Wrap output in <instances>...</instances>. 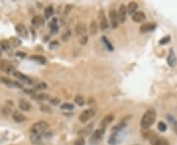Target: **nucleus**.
Listing matches in <instances>:
<instances>
[{
    "instance_id": "nucleus-1",
    "label": "nucleus",
    "mask_w": 177,
    "mask_h": 145,
    "mask_svg": "<svg viewBox=\"0 0 177 145\" xmlns=\"http://www.w3.org/2000/svg\"><path fill=\"white\" fill-rule=\"evenodd\" d=\"M156 118V111L152 109L148 110L141 119V127H143V129H149V127L154 123Z\"/></svg>"
},
{
    "instance_id": "nucleus-2",
    "label": "nucleus",
    "mask_w": 177,
    "mask_h": 145,
    "mask_svg": "<svg viewBox=\"0 0 177 145\" xmlns=\"http://www.w3.org/2000/svg\"><path fill=\"white\" fill-rule=\"evenodd\" d=\"M47 129H48L47 123L44 122V121H39V122H37L32 126L31 132L37 133V134H43V133H45Z\"/></svg>"
},
{
    "instance_id": "nucleus-3",
    "label": "nucleus",
    "mask_w": 177,
    "mask_h": 145,
    "mask_svg": "<svg viewBox=\"0 0 177 145\" xmlns=\"http://www.w3.org/2000/svg\"><path fill=\"white\" fill-rule=\"evenodd\" d=\"M104 131H105V129H96V131H94L92 134L90 135V144L96 145L97 143H99V141L102 139L103 134H104Z\"/></svg>"
},
{
    "instance_id": "nucleus-4",
    "label": "nucleus",
    "mask_w": 177,
    "mask_h": 145,
    "mask_svg": "<svg viewBox=\"0 0 177 145\" xmlns=\"http://www.w3.org/2000/svg\"><path fill=\"white\" fill-rule=\"evenodd\" d=\"M96 114V111L94 109H88L83 111L79 116V120L81 123H87L90 119H92Z\"/></svg>"
},
{
    "instance_id": "nucleus-5",
    "label": "nucleus",
    "mask_w": 177,
    "mask_h": 145,
    "mask_svg": "<svg viewBox=\"0 0 177 145\" xmlns=\"http://www.w3.org/2000/svg\"><path fill=\"white\" fill-rule=\"evenodd\" d=\"M0 69H1L3 72H7V74H11V72L14 74V72H15V68L13 67L7 60L0 61Z\"/></svg>"
},
{
    "instance_id": "nucleus-6",
    "label": "nucleus",
    "mask_w": 177,
    "mask_h": 145,
    "mask_svg": "<svg viewBox=\"0 0 177 145\" xmlns=\"http://www.w3.org/2000/svg\"><path fill=\"white\" fill-rule=\"evenodd\" d=\"M117 16H118V21L120 24H123L125 23L126 21V18H127V7H126L124 4L122 5H120V7H119V10H118V13H117Z\"/></svg>"
},
{
    "instance_id": "nucleus-7",
    "label": "nucleus",
    "mask_w": 177,
    "mask_h": 145,
    "mask_svg": "<svg viewBox=\"0 0 177 145\" xmlns=\"http://www.w3.org/2000/svg\"><path fill=\"white\" fill-rule=\"evenodd\" d=\"M0 82H1L2 83H4V84H6L9 87H18V88H23V85H22L20 82H14V80H11L10 78H4V76H2V78H0Z\"/></svg>"
},
{
    "instance_id": "nucleus-8",
    "label": "nucleus",
    "mask_w": 177,
    "mask_h": 145,
    "mask_svg": "<svg viewBox=\"0 0 177 145\" xmlns=\"http://www.w3.org/2000/svg\"><path fill=\"white\" fill-rule=\"evenodd\" d=\"M109 18H110V23H111V27L113 28H118L119 21H118V16H117L116 10L111 9L109 11Z\"/></svg>"
},
{
    "instance_id": "nucleus-9",
    "label": "nucleus",
    "mask_w": 177,
    "mask_h": 145,
    "mask_svg": "<svg viewBox=\"0 0 177 145\" xmlns=\"http://www.w3.org/2000/svg\"><path fill=\"white\" fill-rule=\"evenodd\" d=\"M99 21H100V30H102V32H104V30H106L108 28V22L104 15L103 10L99 11Z\"/></svg>"
},
{
    "instance_id": "nucleus-10",
    "label": "nucleus",
    "mask_w": 177,
    "mask_h": 145,
    "mask_svg": "<svg viewBox=\"0 0 177 145\" xmlns=\"http://www.w3.org/2000/svg\"><path fill=\"white\" fill-rule=\"evenodd\" d=\"M150 144L152 145H169L166 139L162 137H158V136L154 135L150 138Z\"/></svg>"
},
{
    "instance_id": "nucleus-11",
    "label": "nucleus",
    "mask_w": 177,
    "mask_h": 145,
    "mask_svg": "<svg viewBox=\"0 0 177 145\" xmlns=\"http://www.w3.org/2000/svg\"><path fill=\"white\" fill-rule=\"evenodd\" d=\"M114 120V116L112 114H108L104 118L102 119V121L100 122V129H105L106 127H108L112 123V121Z\"/></svg>"
},
{
    "instance_id": "nucleus-12",
    "label": "nucleus",
    "mask_w": 177,
    "mask_h": 145,
    "mask_svg": "<svg viewBox=\"0 0 177 145\" xmlns=\"http://www.w3.org/2000/svg\"><path fill=\"white\" fill-rule=\"evenodd\" d=\"M14 76L16 78H18L19 80H22V82L28 83V84H31V83H33L32 78H30L28 76H26V74H22V72H14Z\"/></svg>"
},
{
    "instance_id": "nucleus-13",
    "label": "nucleus",
    "mask_w": 177,
    "mask_h": 145,
    "mask_svg": "<svg viewBox=\"0 0 177 145\" xmlns=\"http://www.w3.org/2000/svg\"><path fill=\"white\" fill-rule=\"evenodd\" d=\"M75 32H76L77 36H85V34L87 32V26H86V24H77V26L75 27Z\"/></svg>"
},
{
    "instance_id": "nucleus-14",
    "label": "nucleus",
    "mask_w": 177,
    "mask_h": 145,
    "mask_svg": "<svg viewBox=\"0 0 177 145\" xmlns=\"http://www.w3.org/2000/svg\"><path fill=\"white\" fill-rule=\"evenodd\" d=\"M16 32L21 37H23V38H28V30H27V28L24 25H22V24L17 25L16 26Z\"/></svg>"
},
{
    "instance_id": "nucleus-15",
    "label": "nucleus",
    "mask_w": 177,
    "mask_h": 145,
    "mask_svg": "<svg viewBox=\"0 0 177 145\" xmlns=\"http://www.w3.org/2000/svg\"><path fill=\"white\" fill-rule=\"evenodd\" d=\"M167 63L170 67H174V66L177 64V58L175 56V53L172 49L169 50V54L167 56Z\"/></svg>"
},
{
    "instance_id": "nucleus-16",
    "label": "nucleus",
    "mask_w": 177,
    "mask_h": 145,
    "mask_svg": "<svg viewBox=\"0 0 177 145\" xmlns=\"http://www.w3.org/2000/svg\"><path fill=\"white\" fill-rule=\"evenodd\" d=\"M156 28V25L154 23H147L141 26L140 30H141V32H149L154 30Z\"/></svg>"
},
{
    "instance_id": "nucleus-17",
    "label": "nucleus",
    "mask_w": 177,
    "mask_h": 145,
    "mask_svg": "<svg viewBox=\"0 0 177 145\" xmlns=\"http://www.w3.org/2000/svg\"><path fill=\"white\" fill-rule=\"evenodd\" d=\"M132 20L134 22H136V23H142L143 21H145L146 20V15L144 12H142V11H138V12H136L134 15L132 16Z\"/></svg>"
},
{
    "instance_id": "nucleus-18",
    "label": "nucleus",
    "mask_w": 177,
    "mask_h": 145,
    "mask_svg": "<svg viewBox=\"0 0 177 145\" xmlns=\"http://www.w3.org/2000/svg\"><path fill=\"white\" fill-rule=\"evenodd\" d=\"M12 119L15 121L16 123H23L26 121V117L23 115V114L21 113V112H18V111H15L13 112L12 114Z\"/></svg>"
},
{
    "instance_id": "nucleus-19",
    "label": "nucleus",
    "mask_w": 177,
    "mask_h": 145,
    "mask_svg": "<svg viewBox=\"0 0 177 145\" xmlns=\"http://www.w3.org/2000/svg\"><path fill=\"white\" fill-rule=\"evenodd\" d=\"M45 133H43V134H37V133H32L30 136V139L31 141L33 142V143L35 144H39L41 142V140H43V137L44 136Z\"/></svg>"
},
{
    "instance_id": "nucleus-20",
    "label": "nucleus",
    "mask_w": 177,
    "mask_h": 145,
    "mask_svg": "<svg viewBox=\"0 0 177 145\" xmlns=\"http://www.w3.org/2000/svg\"><path fill=\"white\" fill-rule=\"evenodd\" d=\"M19 107L22 111H29L31 109V103L26 99H20L19 101Z\"/></svg>"
},
{
    "instance_id": "nucleus-21",
    "label": "nucleus",
    "mask_w": 177,
    "mask_h": 145,
    "mask_svg": "<svg viewBox=\"0 0 177 145\" xmlns=\"http://www.w3.org/2000/svg\"><path fill=\"white\" fill-rule=\"evenodd\" d=\"M126 126H127V123H126V121L125 120H123V121H121L120 123H119L118 125H116L113 129H111V132L112 133H115V132H120L121 130L125 127Z\"/></svg>"
},
{
    "instance_id": "nucleus-22",
    "label": "nucleus",
    "mask_w": 177,
    "mask_h": 145,
    "mask_svg": "<svg viewBox=\"0 0 177 145\" xmlns=\"http://www.w3.org/2000/svg\"><path fill=\"white\" fill-rule=\"evenodd\" d=\"M137 9H138V4H137L136 2H130V3L128 4V7H127L128 14L133 16V15L137 12Z\"/></svg>"
},
{
    "instance_id": "nucleus-23",
    "label": "nucleus",
    "mask_w": 177,
    "mask_h": 145,
    "mask_svg": "<svg viewBox=\"0 0 177 145\" xmlns=\"http://www.w3.org/2000/svg\"><path fill=\"white\" fill-rule=\"evenodd\" d=\"M92 127H94V124L88 125V127H84L83 129H81V130H80L79 134H80V135H85V136H86V135H88V134L90 133V131H92Z\"/></svg>"
},
{
    "instance_id": "nucleus-24",
    "label": "nucleus",
    "mask_w": 177,
    "mask_h": 145,
    "mask_svg": "<svg viewBox=\"0 0 177 145\" xmlns=\"http://www.w3.org/2000/svg\"><path fill=\"white\" fill-rule=\"evenodd\" d=\"M33 99L35 100H45V99H48L49 98V95L48 94H45V93H39V94H33L32 96Z\"/></svg>"
},
{
    "instance_id": "nucleus-25",
    "label": "nucleus",
    "mask_w": 177,
    "mask_h": 145,
    "mask_svg": "<svg viewBox=\"0 0 177 145\" xmlns=\"http://www.w3.org/2000/svg\"><path fill=\"white\" fill-rule=\"evenodd\" d=\"M49 28L51 30L52 34H56L58 32V26H57V20L56 19H53L51 22L49 23Z\"/></svg>"
},
{
    "instance_id": "nucleus-26",
    "label": "nucleus",
    "mask_w": 177,
    "mask_h": 145,
    "mask_svg": "<svg viewBox=\"0 0 177 145\" xmlns=\"http://www.w3.org/2000/svg\"><path fill=\"white\" fill-rule=\"evenodd\" d=\"M43 20L39 16H35L32 19V25H34L35 27H39V26H43Z\"/></svg>"
},
{
    "instance_id": "nucleus-27",
    "label": "nucleus",
    "mask_w": 177,
    "mask_h": 145,
    "mask_svg": "<svg viewBox=\"0 0 177 145\" xmlns=\"http://www.w3.org/2000/svg\"><path fill=\"white\" fill-rule=\"evenodd\" d=\"M53 12H54V10H53L52 6H48V7H46L45 9H44V17H45L46 19H49L50 17H52Z\"/></svg>"
},
{
    "instance_id": "nucleus-28",
    "label": "nucleus",
    "mask_w": 177,
    "mask_h": 145,
    "mask_svg": "<svg viewBox=\"0 0 177 145\" xmlns=\"http://www.w3.org/2000/svg\"><path fill=\"white\" fill-rule=\"evenodd\" d=\"M11 45H10V42H9L8 40H2L0 41V49L1 50H5V51H8L9 49H10Z\"/></svg>"
},
{
    "instance_id": "nucleus-29",
    "label": "nucleus",
    "mask_w": 177,
    "mask_h": 145,
    "mask_svg": "<svg viewBox=\"0 0 177 145\" xmlns=\"http://www.w3.org/2000/svg\"><path fill=\"white\" fill-rule=\"evenodd\" d=\"M90 32L92 36H94V34L97 32V24L96 21H92V24L90 26Z\"/></svg>"
},
{
    "instance_id": "nucleus-30",
    "label": "nucleus",
    "mask_w": 177,
    "mask_h": 145,
    "mask_svg": "<svg viewBox=\"0 0 177 145\" xmlns=\"http://www.w3.org/2000/svg\"><path fill=\"white\" fill-rule=\"evenodd\" d=\"M31 59L34 61H37V62H39V64H45L46 62V59L44 58L43 56H39V55H35V56H32L31 57Z\"/></svg>"
},
{
    "instance_id": "nucleus-31",
    "label": "nucleus",
    "mask_w": 177,
    "mask_h": 145,
    "mask_svg": "<svg viewBox=\"0 0 177 145\" xmlns=\"http://www.w3.org/2000/svg\"><path fill=\"white\" fill-rule=\"evenodd\" d=\"M10 45H12L13 47H18V46L21 45V40H20L19 38H17V37H12V38L10 39Z\"/></svg>"
},
{
    "instance_id": "nucleus-32",
    "label": "nucleus",
    "mask_w": 177,
    "mask_h": 145,
    "mask_svg": "<svg viewBox=\"0 0 177 145\" xmlns=\"http://www.w3.org/2000/svg\"><path fill=\"white\" fill-rule=\"evenodd\" d=\"M102 41H103V43H104V45L106 46V48H107L109 51H112V50H113V46H112L111 43L109 42V40L107 39V37L102 36Z\"/></svg>"
},
{
    "instance_id": "nucleus-33",
    "label": "nucleus",
    "mask_w": 177,
    "mask_h": 145,
    "mask_svg": "<svg viewBox=\"0 0 177 145\" xmlns=\"http://www.w3.org/2000/svg\"><path fill=\"white\" fill-rule=\"evenodd\" d=\"M75 103H77V105H79V106H83V105L85 104L84 97L81 95H76L75 96Z\"/></svg>"
},
{
    "instance_id": "nucleus-34",
    "label": "nucleus",
    "mask_w": 177,
    "mask_h": 145,
    "mask_svg": "<svg viewBox=\"0 0 177 145\" xmlns=\"http://www.w3.org/2000/svg\"><path fill=\"white\" fill-rule=\"evenodd\" d=\"M61 109L65 110V111H71V110L74 109V106L70 103H64L63 105H61Z\"/></svg>"
},
{
    "instance_id": "nucleus-35",
    "label": "nucleus",
    "mask_w": 177,
    "mask_h": 145,
    "mask_svg": "<svg viewBox=\"0 0 177 145\" xmlns=\"http://www.w3.org/2000/svg\"><path fill=\"white\" fill-rule=\"evenodd\" d=\"M158 129L159 131H161V132H164V131L166 130L167 127H166V125H165L163 122H159L158 124Z\"/></svg>"
},
{
    "instance_id": "nucleus-36",
    "label": "nucleus",
    "mask_w": 177,
    "mask_h": 145,
    "mask_svg": "<svg viewBox=\"0 0 177 145\" xmlns=\"http://www.w3.org/2000/svg\"><path fill=\"white\" fill-rule=\"evenodd\" d=\"M47 88V84H46L45 82H41V83H39V84L35 86V89L37 90H44V89Z\"/></svg>"
},
{
    "instance_id": "nucleus-37",
    "label": "nucleus",
    "mask_w": 177,
    "mask_h": 145,
    "mask_svg": "<svg viewBox=\"0 0 177 145\" xmlns=\"http://www.w3.org/2000/svg\"><path fill=\"white\" fill-rule=\"evenodd\" d=\"M170 41V36H164V37H162V38L159 40V44L160 45H164V44H166V43H168Z\"/></svg>"
},
{
    "instance_id": "nucleus-38",
    "label": "nucleus",
    "mask_w": 177,
    "mask_h": 145,
    "mask_svg": "<svg viewBox=\"0 0 177 145\" xmlns=\"http://www.w3.org/2000/svg\"><path fill=\"white\" fill-rule=\"evenodd\" d=\"M70 36H71V32H70V30H68V32H66L65 34H62L61 39H62L63 41H67L68 39L70 38Z\"/></svg>"
},
{
    "instance_id": "nucleus-39",
    "label": "nucleus",
    "mask_w": 177,
    "mask_h": 145,
    "mask_svg": "<svg viewBox=\"0 0 177 145\" xmlns=\"http://www.w3.org/2000/svg\"><path fill=\"white\" fill-rule=\"evenodd\" d=\"M41 111L44 112V113H51L52 110L50 109L48 106H46V105H41Z\"/></svg>"
},
{
    "instance_id": "nucleus-40",
    "label": "nucleus",
    "mask_w": 177,
    "mask_h": 145,
    "mask_svg": "<svg viewBox=\"0 0 177 145\" xmlns=\"http://www.w3.org/2000/svg\"><path fill=\"white\" fill-rule=\"evenodd\" d=\"M74 145H85V139L83 137H79L78 139L75 140Z\"/></svg>"
},
{
    "instance_id": "nucleus-41",
    "label": "nucleus",
    "mask_w": 177,
    "mask_h": 145,
    "mask_svg": "<svg viewBox=\"0 0 177 145\" xmlns=\"http://www.w3.org/2000/svg\"><path fill=\"white\" fill-rule=\"evenodd\" d=\"M87 42H88V36H84L83 37H81V39H80V44L85 45Z\"/></svg>"
},
{
    "instance_id": "nucleus-42",
    "label": "nucleus",
    "mask_w": 177,
    "mask_h": 145,
    "mask_svg": "<svg viewBox=\"0 0 177 145\" xmlns=\"http://www.w3.org/2000/svg\"><path fill=\"white\" fill-rule=\"evenodd\" d=\"M58 45H59V43L57 42L56 40L51 41V42H50V44H49V46H50V48H51V49H55V48H57V47H58Z\"/></svg>"
},
{
    "instance_id": "nucleus-43",
    "label": "nucleus",
    "mask_w": 177,
    "mask_h": 145,
    "mask_svg": "<svg viewBox=\"0 0 177 145\" xmlns=\"http://www.w3.org/2000/svg\"><path fill=\"white\" fill-rule=\"evenodd\" d=\"M50 103L52 105H58L60 103V99H58V98H51L50 99Z\"/></svg>"
},
{
    "instance_id": "nucleus-44",
    "label": "nucleus",
    "mask_w": 177,
    "mask_h": 145,
    "mask_svg": "<svg viewBox=\"0 0 177 145\" xmlns=\"http://www.w3.org/2000/svg\"><path fill=\"white\" fill-rule=\"evenodd\" d=\"M17 56H19V57H21V58H24V57H26L27 55L26 53H24V52H20V51H18L17 53H16Z\"/></svg>"
},
{
    "instance_id": "nucleus-45",
    "label": "nucleus",
    "mask_w": 177,
    "mask_h": 145,
    "mask_svg": "<svg viewBox=\"0 0 177 145\" xmlns=\"http://www.w3.org/2000/svg\"><path fill=\"white\" fill-rule=\"evenodd\" d=\"M173 129H174V131H175V133L177 134V122L173 123Z\"/></svg>"
},
{
    "instance_id": "nucleus-46",
    "label": "nucleus",
    "mask_w": 177,
    "mask_h": 145,
    "mask_svg": "<svg viewBox=\"0 0 177 145\" xmlns=\"http://www.w3.org/2000/svg\"><path fill=\"white\" fill-rule=\"evenodd\" d=\"M1 52H2V50H1V49H0V55H1Z\"/></svg>"
}]
</instances>
